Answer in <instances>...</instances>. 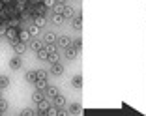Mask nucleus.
Segmentation results:
<instances>
[{
  "mask_svg": "<svg viewBox=\"0 0 146 116\" xmlns=\"http://www.w3.org/2000/svg\"><path fill=\"white\" fill-rule=\"evenodd\" d=\"M4 6H6L4 2H0V13H4V11H2V9H4Z\"/></svg>",
  "mask_w": 146,
  "mask_h": 116,
  "instance_id": "obj_32",
  "label": "nucleus"
},
{
  "mask_svg": "<svg viewBox=\"0 0 146 116\" xmlns=\"http://www.w3.org/2000/svg\"><path fill=\"white\" fill-rule=\"evenodd\" d=\"M52 107H56V109H66V97L62 94H58L54 99H52Z\"/></svg>",
  "mask_w": 146,
  "mask_h": 116,
  "instance_id": "obj_3",
  "label": "nucleus"
},
{
  "mask_svg": "<svg viewBox=\"0 0 146 116\" xmlns=\"http://www.w3.org/2000/svg\"><path fill=\"white\" fill-rule=\"evenodd\" d=\"M66 8H68V4H64V2H56V4L52 6V13H60V15H64Z\"/></svg>",
  "mask_w": 146,
  "mask_h": 116,
  "instance_id": "obj_8",
  "label": "nucleus"
},
{
  "mask_svg": "<svg viewBox=\"0 0 146 116\" xmlns=\"http://www.w3.org/2000/svg\"><path fill=\"white\" fill-rule=\"evenodd\" d=\"M64 17H66V19H75V13H73V8H71V6H68V8H66Z\"/></svg>",
  "mask_w": 146,
  "mask_h": 116,
  "instance_id": "obj_20",
  "label": "nucleus"
},
{
  "mask_svg": "<svg viewBox=\"0 0 146 116\" xmlns=\"http://www.w3.org/2000/svg\"><path fill=\"white\" fill-rule=\"evenodd\" d=\"M56 95H58V88H56V86H47V90H45V97L54 99Z\"/></svg>",
  "mask_w": 146,
  "mask_h": 116,
  "instance_id": "obj_9",
  "label": "nucleus"
},
{
  "mask_svg": "<svg viewBox=\"0 0 146 116\" xmlns=\"http://www.w3.org/2000/svg\"><path fill=\"white\" fill-rule=\"evenodd\" d=\"M58 111H60V109H56V107L51 105V109L47 111V116H58Z\"/></svg>",
  "mask_w": 146,
  "mask_h": 116,
  "instance_id": "obj_26",
  "label": "nucleus"
},
{
  "mask_svg": "<svg viewBox=\"0 0 146 116\" xmlns=\"http://www.w3.org/2000/svg\"><path fill=\"white\" fill-rule=\"evenodd\" d=\"M32 101H34L36 105H38V103H41V101H45V92H41V90H36L34 94H32Z\"/></svg>",
  "mask_w": 146,
  "mask_h": 116,
  "instance_id": "obj_6",
  "label": "nucleus"
},
{
  "mask_svg": "<svg viewBox=\"0 0 146 116\" xmlns=\"http://www.w3.org/2000/svg\"><path fill=\"white\" fill-rule=\"evenodd\" d=\"M58 116H69V111L68 109H60V111H58Z\"/></svg>",
  "mask_w": 146,
  "mask_h": 116,
  "instance_id": "obj_31",
  "label": "nucleus"
},
{
  "mask_svg": "<svg viewBox=\"0 0 146 116\" xmlns=\"http://www.w3.org/2000/svg\"><path fill=\"white\" fill-rule=\"evenodd\" d=\"M45 49H47V52L49 54H58V47H56V45H45Z\"/></svg>",
  "mask_w": 146,
  "mask_h": 116,
  "instance_id": "obj_24",
  "label": "nucleus"
},
{
  "mask_svg": "<svg viewBox=\"0 0 146 116\" xmlns=\"http://www.w3.org/2000/svg\"><path fill=\"white\" fill-rule=\"evenodd\" d=\"M51 73L54 75V77L62 75V73H64V66H62L60 62H58V64H52V66H51Z\"/></svg>",
  "mask_w": 146,
  "mask_h": 116,
  "instance_id": "obj_7",
  "label": "nucleus"
},
{
  "mask_svg": "<svg viewBox=\"0 0 146 116\" xmlns=\"http://www.w3.org/2000/svg\"><path fill=\"white\" fill-rule=\"evenodd\" d=\"M39 30H41V28H38V26H34V25H32L30 28H28V32H30V36H38V34H39Z\"/></svg>",
  "mask_w": 146,
  "mask_h": 116,
  "instance_id": "obj_27",
  "label": "nucleus"
},
{
  "mask_svg": "<svg viewBox=\"0 0 146 116\" xmlns=\"http://www.w3.org/2000/svg\"><path fill=\"white\" fill-rule=\"evenodd\" d=\"M73 47H75V49L79 51V49L82 47V39H73Z\"/></svg>",
  "mask_w": 146,
  "mask_h": 116,
  "instance_id": "obj_29",
  "label": "nucleus"
},
{
  "mask_svg": "<svg viewBox=\"0 0 146 116\" xmlns=\"http://www.w3.org/2000/svg\"><path fill=\"white\" fill-rule=\"evenodd\" d=\"M43 47H45V45H43V41H39V39H34V41H30V49H32L34 52H39Z\"/></svg>",
  "mask_w": 146,
  "mask_h": 116,
  "instance_id": "obj_11",
  "label": "nucleus"
},
{
  "mask_svg": "<svg viewBox=\"0 0 146 116\" xmlns=\"http://www.w3.org/2000/svg\"><path fill=\"white\" fill-rule=\"evenodd\" d=\"M9 68L11 69H21L23 68V58L21 56H13L11 60H9Z\"/></svg>",
  "mask_w": 146,
  "mask_h": 116,
  "instance_id": "obj_4",
  "label": "nucleus"
},
{
  "mask_svg": "<svg viewBox=\"0 0 146 116\" xmlns=\"http://www.w3.org/2000/svg\"><path fill=\"white\" fill-rule=\"evenodd\" d=\"M64 21H66L64 15H60V13H52V23H54V25H62Z\"/></svg>",
  "mask_w": 146,
  "mask_h": 116,
  "instance_id": "obj_18",
  "label": "nucleus"
},
{
  "mask_svg": "<svg viewBox=\"0 0 146 116\" xmlns=\"http://www.w3.org/2000/svg\"><path fill=\"white\" fill-rule=\"evenodd\" d=\"M77 52H79V51L71 45V47L66 49V58H68V60H73V58H77Z\"/></svg>",
  "mask_w": 146,
  "mask_h": 116,
  "instance_id": "obj_13",
  "label": "nucleus"
},
{
  "mask_svg": "<svg viewBox=\"0 0 146 116\" xmlns=\"http://www.w3.org/2000/svg\"><path fill=\"white\" fill-rule=\"evenodd\" d=\"M0 116H4V111H2V109H0Z\"/></svg>",
  "mask_w": 146,
  "mask_h": 116,
  "instance_id": "obj_33",
  "label": "nucleus"
},
{
  "mask_svg": "<svg viewBox=\"0 0 146 116\" xmlns=\"http://www.w3.org/2000/svg\"><path fill=\"white\" fill-rule=\"evenodd\" d=\"M0 99H2V95H0Z\"/></svg>",
  "mask_w": 146,
  "mask_h": 116,
  "instance_id": "obj_35",
  "label": "nucleus"
},
{
  "mask_svg": "<svg viewBox=\"0 0 146 116\" xmlns=\"http://www.w3.org/2000/svg\"><path fill=\"white\" fill-rule=\"evenodd\" d=\"M47 62H51V66L52 64H58V54H49V60Z\"/></svg>",
  "mask_w": 146,
  "mask_h": 116,
  "instance_id": "obj_28",
  "label": "nucleus"
},
{
  "mask_svg": "<svg viewBox=\"0 0 146 116\" xmlns=\"http://www.w3.org/2000/svg\"><path fill=\"white\" fill-rule=\"evenodd\" d=\"M21 116H36V112L32 109H23L21 111Z\"/></svg>",
  "mask_w": 146,
  "mask_h": 116,
  "instance_id": "obj_25",
  "label": "nucleus"
},
{
  "mask_svg": "<svg viewBox=\"0 0 146 116\" xmlns=\"http://www.w3.org/2000/svg\"><path fill=\"white\" fill-rule=\"evenodd\" d=\"M73 45V39L69 38V36H66V34H62V36H58V41H56V47H60V49H68V47H71Z\"/></svg>",
  "mask_w": 146,
  "mask_h": 116,
  "instance_id": "obj_2",
  "label": "nucleus"
},
{
  "mask_svg": "<svg viewBox=\"0 0 146 116\" xmlns=\"http://www.w3.org/2000/svg\"><path fill=\"white\" fill-rule=\"evenodd\" d=\"M26 81L36 84V82H38V71H26Z\"/></svg>",
  "mask_w": 146,
  "mask_h": 116,
  "instance_id": "obj_15",
  "label": "nucleus"
},
{
  "mask_svg": "<svg viewBox=\"0 0 146 116\" xmlns=\"http://www.w3.org/2000/svg\"><path fill=\"white\" fill-rule=\"evenodd\" d=\"M38 81L47 82V71H43V69H38Z\"/></svg>",
  "mask_w": 146,
  "mask_h": 116,
  "instance_id": "obj_22",
  "label": "nucleus"
},
{
  "mask_svg": "<svg viewBox=\"0 0 146 116\" xmlns=\"http://www.w3.org/2000/svg\"><path fill=\"white\" fill-rule=\"evenodd\" d=\"M30 32L28 30H25V28H23V30H19V41H23V43H26V41H30Z\"/></svg>",
  "mask_w": 146,
  "mask_h": 116,
  "instance_id": "obj_12",
  "label": "nucleus"
},
{
  "mask_svg": "<svg viewBox=\"0 0 146 116\" xmlns=\"http://www.w3.org/2000/svg\"><path fill=\"white\" fill-rule=\"evenodd\" d=\"M19 116H21V114H19Z\"/></svg>",
  "mask_w": 146,
  "mask_h": 116,
  "instance_id": "obj_36",
  "label": "nucleus"
},
{
  "mask_svg": "<svg viewBox=\"0 0 146 116\" xmlns=\"http://www.w3.org/2000/svg\"><path fill=\"white\" fill-rule=\"evenodd\" d=\"M43 25H45V17H41V15H36V17H34V26L41 28Z\"/></svg>",
  "mask_w": 146,
  "mask_h": 116,
  "instance_id": "obj_19",
  "label": "nucleus"
},
{
  "mask_svg": "<svg viewBox=\"0 0 146 116\" xmlns=\"http://www.w3.org/2000/svg\"><path fill=\"white\" fill-rule=\"evenodd\" d=\"M38 58H39V60H49V52H47V49H45V47L38 52Z\"/></svg>",
  "mask_w": 146,
  "mask_h": 116,
  "instance_id": "obj_21",
  "label": "nucleus"
},
{
  "mask_svg": "<svg viewBox=\"0 0 146 116\" xmlns=\"http://www.w3.org/2000/svg\"><path fill=\"white\" fill-rule=\"evenodd\" d=\"M49 109H51V105L47 101H41V103H38V114H47Z\"/></svg>",
  "mask_w": 146,
  "mask_h": 116,
  "instance_id": "obj_14",
  "label": "nucleus"
},
{
  "mask_svg": "<svg viewBox=\"0 0 146 116\" xmlns=\"http://www.w3.org/2000/svg\"><path fill=\"white\" fill-rule=\"evenodd\" d=\"M9 86V79L8 77H0V90L2 88H8Z\"/></svg>",
  "mask_w": 146,
  "mask_h": 116,
  "instance_id": "obj_23",
  "label": "nucleus"
},
{
  "mask_svg": "<svg viewBox=\"0 0 146 116\" xmlns=\"http://www.w3.org/2000/svg\"><path fill=\"white\" fill-rule=\"evenodd\" d=\"M68 111H69V114H81L82 109H81V105H79V103H69L68 105Z\"/></svg>",
  "mask_w": 146,
  "mask_h": 116,
  "instance_id": "obj_10",
  "label": "nucleus"
},
{
  "mask_svg": "<svg viewBox=\"0 0 146 116\" xmlns=\"http://www.w3.org/2000/svg\"><path fill=\"white\" fill-rule=\"evenodd\" d=\"M38 116H47V114H38Z\"/></svg>",
  "mask_w": 146,
  "mask_h": 116,
  "instance_id": "obj_34",
  "label": "nucleus"
},
{
  "mask_svg": "<svg viewBox=\"0 0 146 116\" xmlns=\"http://www.w3.org/2000/svg\"><path fill=\"white\" fill-rule=\"evenodd\" d=\"M71 86L73 88H81L82 86V75H75V77L71 79Z\"/></svg>",
  "mask_w": 146,
  "mask_h": 116,
  "instance_id": "obj_16",
  "label": "nucleus"
},
{
  "mask_svg": "<svg viewBox=\"0 0 146 116\" xmlns=\"http://www.w3.org/2000/svg\"><path fill=\"white\" fill-rule=\"evenodd\" d=\"M0 109H2V111H8V101H6V99H0Z\"/></svg>",
  "mask_w": 146,
  "mask_h": 116,
  "instance_id": "obj_30",
  "label": "nucleus"
},
{
  "mask_svg": "<svg viewBox=\"0 0 146 116\" xmlns=\"http://www.w3.org/2000/svg\"><path fill=\"white\" fill-rule=\"evenodd\" d=\"M9 45L13 47V51H15V54H17V56H23V54L26 52V43L19 41V38H17V39H13Z\"/></svg>",
  "mask_w": 146,
  "mask_h": 116,
  "instance_id": "obj_1",
  "label": "nucleus"
},
{
  "mask_svg": "<svg viewBox=\"0 0 146 116\" xmlns=\"http://www.w3.org/2000/svg\"><path fill=\"white\" fill-rule=\"evenodd\" d=\"M43 39H45V43H47V45H56V41H58V36L52 34V32H47V34L43 36Z\"/></svg>",
  "mask_w": 146,
  "mask_h": 116,
  "instance_id": "obj_5",
  "label": "nucleus"
},
{
  "mask_svg": "<svg viewBox=\"0 0 146 116\" xmlns=\"http://www.w3.org/2000/svg\"><path fill=\"white\" fill-rule=\"evenodd\" d=\"M73 28H75V30H81L82 28V15H75V19H73Z\"/></svg>",
  "mask_w": 146,
  "mask_h": 116,
  "instance_id": "obj_17",
  "label": "nucleus"
}]
</instances>
